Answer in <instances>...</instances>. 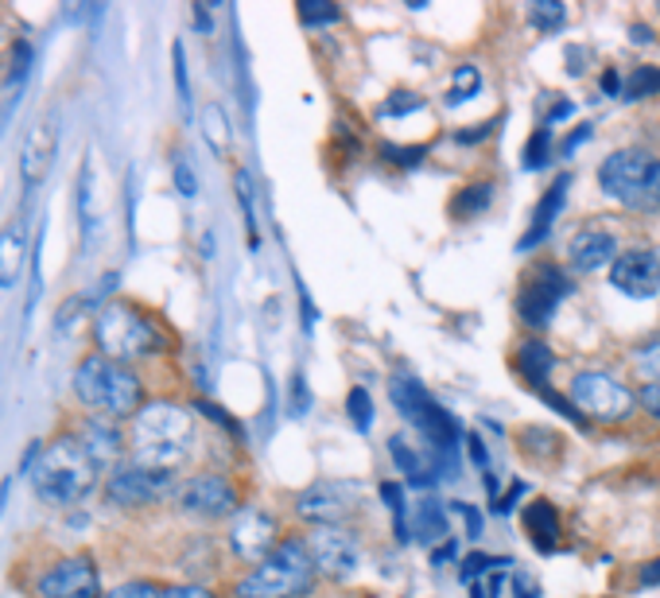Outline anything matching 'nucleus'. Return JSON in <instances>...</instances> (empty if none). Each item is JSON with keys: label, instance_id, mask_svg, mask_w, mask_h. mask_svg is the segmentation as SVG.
<instances>
[{"label": "nucleus", "instance_id": "obj_40", "mask_svg": "<svg viewBox=\"0 0 660 598\" xmlns=\"http://www.w3.org/2000/svg\"><path fill=\"white\" fill-rule=\"evenodd\" d=\"M195 409L202 412V416H210V419H215V424L230 427V432H233V439H241V424L230 416V412H222V409H218V404H210V401H195Z\"/></svg>", "mask_w": 660, "mask_h": 598}, {"label": "nucleus", "instance_id": "obj_49", "mask_svg": "<svg viewBox=\"0 0 660 598\" xmlns=\"http://www.w3.org/2000/svg\"><path fill=\"white\" fill-rule=\"evenodd\" d=\"M455 555H459V544H455V540H443V544H439L436 552H431V564L443 567V564H451Z\"/></svg>", "mask_w": 660, "mask_h": 598}, {"label": "nucleus", "instance_id": "obj_11", "mask_svg": "<svg viewBox=\"0 0 660 598\" xmlns=\"http://www.w3.org/2000/svg\"><path fill=\"white\" fill-rule=\"evenodd\" d=\"M571 296V280L559 265L552 261H541V265H532L524 273V284L517 291V311L529 326H544L552 315H556L559 299Z\"/></svg>", "mask_w": 660, "mask_h": 598}, {"label": "nucleus", "instance_id": "obj_14", "mask_svg": "<svg viewBox=\"0 0 660 598\" xmlns=\"http://www.w3.org/2000/svg\"><path fill=\"white\" fill-rule=\"evenodd\" d=\"M308 548H311V560L323 575L331 579H350L361 564V548H358V537L346 532L343 525H323L308 537Z\"/></svg>", "mask_w": 660, "mask_h": 598}, {"label": "nucleus", "instance_id": "obj_38", "mask_svg": "<svg viewBox=\"0 0 660 598\" xmlns=\"http://www.w3.org/2000/svg\"><path fill=\"white\" fill-rule=\"evenodd\" d=\"M105 598H163V587H155L148 579H129L120 583V587L105 590Z\"/></svg>", "mask_w": 660, "mask_h": 598}, {"label": "nucleus", "instance_id": "obj_45", "mask_svg": "<svg viewBox=\"0 0 660 598\" xmlns=\"http://www.w3.org/2000/svg\"><path fill=\"white\" fill-rule=\"evenodd\" d=\"M494 128H498V120H486L482 128H459L455 140H459V145H478V140H486Z\"/></svg>", "mask_w": 660, "mask_h": 598}, {"label": "nucleus", "instance_id": "obj_29", "mask_svg": "<svg viewBox=\"0 0 660 598\" xmlns=\"http://www.w3.org/2000/svg\"><path fill=\"white\" fill-rule=\"evenodd\" d=\"M660 90V70L657 67H634L622 82V97L626 102H641V97L657 94Z\"/></svg>", "mask_w": 660, "mask_h": 598}, {"label": "nucleus", "instance_id": "obj_22", "mask_svg": "<svg viewBox=\"0 0 660 598\" xmlns=\"http://www.w3.org/2000/svg\"><path fill=\"white\" fill-rule=\"evenodd\" d=\"M408 532L412 540H424V544H436V540H447V513L439 505V497H416L408 509Z\"/></svg>", "mask_w": 660, "mask_h": 598}, {"label": "nucleus", "instance_id": "obj_20", "mask_svg": "<svg viewBox=\"0 0 660 598\" xmlns=\"http://www.w3.org/2000/svg\"><path fill=\"white\" fill-rule=\"evenodd\" d=\"M27 265V222L24 218H9L0 226V288H16Z\"/></svg>", "mask_w": 660, "mask_h": 598}, {"label": "nucleus", "instance_id": "obj_43", "mask_svg": "<svg viewBox=\"0 0 660 598\" xmlns=\"http://www.w3.org/2000/svg\"><path fill=\"white\" fill-rule=\"evenodd\" d=\"M175 187H180V195L195 198L198 180H195V171H190V163H187V160H175Z\"/></svg>", "mask_w": 660, "mask_h": 598}, {"label": "nucleus", "instance_id": "obj_25", "mask_svg": "<svg viewBox=\"0 0 660 598\" xmlns=\"http://www.w3.org/2000/svg\"><path fill=\"white\" fill-rule=\"evenodd\" d=\"M389 455L396 459V467H401V474L412 482V486H431V482H436V470H428L431 462L424 459L412 444H404V436L389 439Z\"/></svg>", "mask_w": 660, "mask_h": 598}, {"label": "nucleus", "instance_id": "obj_30", "mask_svg": "<svg viewBox=\"0 0 660 598\" xmlns=\"http://www.w3.org/2000/svg\"><path fill=\"white\" fill-rule=\"evenodd\" d=\"M478 85H482V70L474 67V62H463V67H455V78H451V94H447V105L471 102V97L478 94Z\"/></svg>", "mask_w": 660, "mask_h": 598}, {"label": "nucleus", "instance_id": "obj_51", "mask_svg": "<svg viewBox=\"0 0 660 598\" xmlns=\"http://www.w3.org/2000/svg\"><path fill=\"white\" fill-rule=\"evenodd\" d=\"M536 595H541L536 579L532 575H517V598H536Z\"/></svg>", "mask_w": 660, "mask_h": 598}, {"label": "nucleus", "instance_id": "obj_6", "mask_svg": "<svg viewBox=\"0 0 660 598\" xmlns=\"http://www.w3.org/2000/svg\"><path fill=\"white\" fill-rule=\"evenodd\" d=\"M599 187L617 206L637 214L660 210V160L645 148H622L599 168Z\"/></svg>", "mask_w": 660, "mask_h": 598}, {"label": "nucleus", "instance_id": "obj_37", "mask_svg": "<svg viewBox=\"0 0 660 598\" xmlns=\"http://www.w3.org/2000/svg\"><path fill=\"white\" fill-rule=\"evenodd\" d=\"M634 366H637V373H641V377H649V381H660V334H657V338L645 342V346H637Z\"/></svg>", "mask_w": 660, "mask_h": 598}, {"label": "nucleus", "instance_id": "obj_9", "mask_svg": "<svg viewBox=\"0 0 660 598\" xmlns=\"http://www.w3.org/2000/svg\"><path fill=\"white\" fill-rule=\"evenodd\" d=\"M637 396L629 393L626 384L617 381V377L602 373V369H583V373L571 377V404L583 416H594L602 424H617V419H626L634 412Z\"/></svg>", "mask_w": 660, "mask_h": 598}, {"label": "nucleus", "instance_id": "obj_15", "mask_svg": "<svg viewBox=\"0 0 660 598\" xmlns=\"http://www.w3.org/2000/svg\"><path fill=\"white\" fill-rule=\"evenodd\" d=\"M358 486H346V482H315L311 490H303L296 509L308 525L323 529V525H343L354 509H358Z\"/></svg>", "mask_w": 660, "mask_h": 598}, {"label": "nucleus", "instance_id": "obj_1", "mask_svg": "<svg viewBox=\"0 0 660 598\" xmlns=\"http://www.w3.org/2000/svg\"><path fill=\"white\" fill-rule=\"evenodd\" d=\"M24 470L27 482H32V494L51 509H74L105 482V470L90 459V451L78 444L70 427L55 432L47 444H35L27 451Z\"/></svg>", "mask_w": 660, "mask_h": 598}, {"label": "nucleus", "instance_id": "obj_46", "mask_svg": "<svg viewBox=\"0 0 660 598\" xmlns=\"http://www.w3.org/2000/svg\"><path fill=\"white\" fill-rule=\"evenodd\" d=\"M451 509H455V513H463V521H466V532H471V537H482V513L474 509V505H466V502H455V505H451Z\"/></svg>", "mask_w": 660, "mask_h": 598}, {"label": "nucleus", "instance_id": "obj_21", "mask_svg": "<svg viewBox=\"0 0 660 598\" xmlns=\"http://www.w3.org/2000/svg\"><path fill=\"white\" fill-rule=\"evenodd\" d=\"M567 187H571V175H559V180L541 195V203H536V210H532V230L524 233L521 245H517L521 253H532V249L548 238L552 222H556L559 210H564V203H567Z\"/></svg>", "mask_w": 660, "mask_h": 598}, {"label": "nucleus", "instance_id": "obj_10", "mask_svg": "<svg viewBox=\"0 0 660 598\" xmlns=\"http://www.w3.org/2000/svg\"><path fill=\"white\" fill-rule=\"evenodd\" d=\"M35 595L39 598H105L102 572L90 552H67L39 572L35 579Z\"/></svg>", "mask_w": 660, "mask_h": 598}, {"label": "nucleus", "instance_id": "obj_50", "mask_svg": "<svg viewBox=\"0 0 660 598\" xmlns=\"http://www.w3.org/2000/svg\"><path fill=\"white\" fill-rule=\"evenodd\" d=\"M571 113H575V105L571 102H556V105H552V113H548V117H544V125H559V120H567V117H571Z\"/></svg>", "mask_w": 660, "mask_h": 598}, {"label": "nucleus", "instance_id": "obj_33", "mask_svg": "<svg viewBox=\"0 0 660 598\" xmlns=\"http://www.w3.org/2000/svg\"><path fill=\"white\" fill-rule=\"evenodd\" d=\"M300 20L308 27L338 24V20H343V9H338V4H326V0H300Z\"/></svg>", "mask_w": 660, "mask_h": 598}, {"label": "nucleus", "instance_id": "obj_2", "mask_svg": "<svg viewBox=\"0 0 660 598\" xmlns=\"http://www.w3.org/2000/svg\"><path fill=\"white\" fill-rule=\"evenodd\" d=\"M70 389H74L78 409L86 416H102L113 424H132L140 416V409L148 404L144 381L132 366L125 361H113L105 354H86V358L74 366L70 377Z\"/></svg>", "mask_w": 660, "mask_h": 598}, {"label": "nucleus", "instance_id": "obj_3", "mask_svg": "<svg viewBox=\"0 0 660 598\" xmlns=\"http://www.w3.org/2000/svg\"><path fill=\"white\" fill-rule=\"evenodd\" d=\"M195 439L198 427L190 409L175 401H148L129 424V459L140 467L180 474V467H187V459L195 455Z\"/></svg>", "mask_w": 660, "mask_h": 598}, {"label": "nucleus", "instance_id": "obj_16", "mask_svg": "<svg viewBox=\"0 0 660 598\" xmlns=\"http://www.w3.org/2000/svg\"><path fill=\"white\" fill-rule=\"evenodd\" d=\"M78 436V444L86 447L90 459L97 462V467L109 474L113 467H120V462L129 459V432L120 424H113V419H102V416H86L82 412V419H78L74 427H70Z\"/></svg>", "mask_w": 660, "mask_h": 598}, {"label": "nucleus", "instance_id": "obj_47", "mask_svg": "<svg viewBox=\"0 0 660 598\" xmlns=\"http://www.w3.org/2000/svg\"><path fill=\"white\" fill-rule=\"evenodd\" d=\"M587 47H567V74H583L587 70Z\"/></svg>", "mask_w": 660, "mask_h": 598}, {"label": "nucleus", "instance_id": "obj_44", "mask_svg": "<svg viewBox=\"0 0 660 598\" xmlns=\"http://www.w3.org/2000/svg\"><path fill=\"white\" fill-rule=\"evenodd\" d=\"M466 451H471L474 467H478V470H489V455H486V444H482L478 432H466Z\"/></svg>", "mask_w": 660, "mask_h": 598}, {"label": "nucleus", "instance_id": "obj_31", "mask_svg": "<svg viewBox=\"0 0 660 598\" xmlns=\"http://www.w3.org/2000/svg\"><path fill=\"white\" fill-rule=\"evenodd\" d=\"M498 567H513V560H509V555H486V552H471L463 560V572H459V579L466 583V587H474V583L482 579V575L486 572H498Z\"/></svg>", "mask_w": 660, "mask_h": 598}, {"label": "nucleus", "instance_id": "obj_28", "mask_svg": "<svg viewBox=\"0 0 660 598\" xmlns=\"http://www.w3.org/2000/svg\"><path fill=\"white\" fill-rule=\"evenodd\" d=\"M529 20H532V27H536V32L552 35V32H559V27L567 24V9L559 4V0H532Z\"/></svg>", "mask_w": 660, "mask_h": 598}, {"label": "nucleus", "instance_id": "obj_48", "mask_svg": "<svg viewBox=\"0 0 660 598\" xmlns=\"http://www.w3.org/2000/svg\"><path fill=\"white\" fill-rule=\"evenodd\" d=\"M292 412L296 416H303L308 412V384H303V373H296V381H292Z\"/></svg>", "mask_w": 660, "mask_h": 598}, {"label": "nucleus", "instance_id": "obj_56", "mask_svg": "<svg viewBox=\"0 0 660 598\" xmlns=\"http://www.w3.org/2000/svg\"><path fill=\"white\" fill-rule=\"evenodd\" d=\"M591 133H594V125H583V128H579V133H571V140H567V145H564V152H575V148L583 145V140L591 137Z\"/></svg>", "mask_w": 660, "mask_h": 598}, {"label": "nucleus", "instance_id": "obj_54", "mask_svg": "<svg viewBox=\"0 0 660 598\" xmlns=\"http://www.w3.org/2000/svg\"><path fill=\"white\" fill-rule=\"evenodd\" d=\"M175 78H180V94L187 97V67H183V47L175 43Z\"/></svg>", "mask_w": 660, "mask_h": 598}, {"label": "nucleus", "instance_id": "obj_36", "mask_svg": "<svg viewBox=\"0 0 660 598\" xmlns=\"http://www.w3.org/2000/svg\"><path fill=\"white\" fill-rule=\"evenodd\" d=\"M346 412H350V419L358 424V432H369V424H373V401H369V393L361 384L346 393Z\"/></svg>", "mask_w": 660, "mask_h": 598}, {"label": "nucleus", "instance_id": "obj_13", "mask_svg": "<svg viewBox=\"0 0 660 598\" xmlns=\"http://www.w3.org/2000/svg\"><path fill=\"white\" fill-rule=\"evenodd\" d=\"M183 513L190 517H206V521H222L238 513V490L222 474H195V479L180 482V494H175Z\"/></svg>", "mask_w": 660, "mask_h": 598}, {"label": "nucleus", "instance_id": "obj_19", "mask_svg": "<svg viewBox=\"0 0 660 598\" xmlns=\"http://www.w3.org/2000/svg\"><path fill=\"white\" fill-rule=\"evenodd\" d=\"M567 261H571L575 273H599V268L617 261V238L602 226H587L567 245Z\"/></svg>", "mask_w": 660, "mask_h": 598}, {"label": "nucleus", "instance_id": "obj_26", "mask_svg": "<svg viewBox=\"0 0 660 598\" xmlns=\"http://www.w3.org/2000/svg\"><path fill=\"white\" fill-rule=\"evenodd\" d=\"M494 203V183H474V187H463L455 198H451V218H478L486 206Z\"/></svg>", "mask_w": 660, "mask_h": 598}, {"label": "nucleus", "instance_id": "obj_24", "mask_svg": "<svg viewBox=\"0 0 660 598\" xmlns=\"http://www.w3.org/2000/svg\"><path fill=\"white\" fill-rule=\"evenodd\" d=\"M513 366H517V373H521L524 381L532 384V389H548V377H552V366H556V354H552L544 342L529 338V342H521V350H517Z\"/></svg>", "mask_w": 660, "mask_h": 598}, {"label": "nucleus", "instance_id": "obj_5", "mask_svg": "<svg viewBox=\"0 0 660 598\" xmlns=\"http://www.w3.org/2000/svg\"><path fill=\"white\" fill-rule=\"evenodd\" d=\"M315 575L319 567L311 560L308 540L288 537L276 544L268 560H260L233 583V598H303L315 587Z\"/></svg>", "mask_w": 660, "mask_h": 598}, {"label": "nucleus", "instance_id": "obj_8", "mask_svg": "<svg viewBox=\"0 0 660 598\" xmlns=\"http://www.w3.org/2000/svg\"><path fill=\"white\" fill-rule=\"evenodd\" d=\"M102 494L109 505L117 509H152V505L167 502V497L180 494V474L172 470H155V467H140V462L125 459L120 467H113L102 482Z\"/></svg>", "mask_w": 660, "mask_h": 598}, {"label": "nucleus", "instance_id": "obj_41", "mask_svg": "<svg viewBox=\"0 0 660 598\" xmlns=\"http://www.w3.org/2000/svg\"><path fill=\"white\" fill-rule=\"evenodd\" d=\"M381 152H385L393 163H401V168H416V163L424 160V148H396V145H381Z\"/></svg>", "mask_w": 660, "mask_h": 598}, {"label": "nucleus", "instance_id": "obj_57", "mask_svg": "<svg viewBox=\"0 0 660 598\" xmlns=\"http://www.w3.org/2000/svg\"><path fill=\"white\" fill-rule=\"evenodd\" d=\"M195 20H198V32H202V35H210V32H215V24H210V16H206V9H202V4H195Z\"/></svg>", "mask_w": 660, "mask_h": 598}, {"label": "nucleus", "instance_id": "obj_34", "mask_svg": "<svg viewBox=\"0 0 660 598\" xmlns=\"http://www.w3.org/2000/svg\"><path fill=\"white\" fill-rule=\"evenodd\" d=\"M424 110V97L420 94H412V90H393V94L381 102V117H404V113H416Z\"/></svg>", "mask_w": 660, "mask_h": 598}, {"label": "nucleus", "instance_id": "obj_17", "mask_svg": "<svg viewBox=\"0 0 660 598\" xmlns=\"http://www.w3.org/2000/svg\"><path fill=\"white\" fill-rule=\"evenodd\" d=\"M610 284L629 299H649L660 291V253L657 249H626L610 265Z\"/></svg>", "mask_w": 660, "mask_h": 598}, {"label": "nucleus", "instance_id": "obj_12", "mask_svg": "<svg viewBox=\"0 0 660 598\" xmlns=\"http://www.w3.org/2000/svg\"><path fill=\"white\" fill-rule=\"evenodd\" d=\"M230 552L238 555L241 564H253L257 567L260 560L276 552L280 544V532H276V517L260 505H241L238 513L230 517Z\"/></svg>", "mask_w": 660, "mask_h": 598}, {"label": "nucleus", "instance_id": "obj_35", "mask_svg": "<svg viewBox=\"0 0 660 598\" xmlns=\"http://www.w3.org/2000/svg\"><path fill=\"white\" fill-rule=\"evenodd\" d=\"M233 183H238L241 210H245V222H250V245L257 249V210H253V180H250V171H238V175H233Z\"/></svg>", "mask_w": 660, "mask_h": 598}, {"label": "nucleus", "instance_id": "obj_39", "mask_svg": "<svg viewBox=\"0 0 660 598\" xmlns=\"http://www.w3.org/2000/svg\"><path fill=\"white\" fill-rule=\"evenodd\" d=\"M163 598H218L206 583H172L163 587Z\"/></svg>", "mask_w": 660, "mask_h": 598}, {"label": "nucleus", "instance_id": "obj_4", "mask_svg": "<svg viewBox=\"0 0 660 598\" xmlns=\"http://www.w3.org/2000/svg\"><path fill=\"white\" fill-rule=\"evenodd\" d=\"M94 350L113 361H144L155 354L172 350V334L163 331V323L148 308H140L137 299H105L94 311Z\"/></svg>", "mask_w": 660, "mask_h": 598}, {"label": "nucleus", "instance_id": "obj_27", "mask_svg": "<svg viewBox=\"0 0 660 598\" xmlns=\"http://www.w3.org/2000/svg\"><path fill=\"white\" fill-rule=\"evenodd\" d=\"M202 137L215 152H230V117L218 102L202 105Z\"/></svg>", "mask_w": 660, "mask_h": 598}, {"label": "nucleus", "instance_id": "obj_32", "mask_svg": "<svg viewBox=\"0 0 660 598\" xmlns=\"http://www.w3.org/2000/svg\"><path fill=\"white\" fill-rule=\"evenodd\" d=\"M552 163V128L541 125L524 145V171H541Z\"/></svg>", "mask_w": 660, "mask_h": 598}, {"label": "nucleus", "instance_id": "obj_18", "mask_svg": "<svg viewBox=\"0 0 660 598\" xmlns=\"http://www.w3.org/2000/svg\"><path fill=\"white\" fill-rule=\"evenodd\" d=\"M55 148H59V128L47 117H39L27 128L24 148H20V180H24V187H39L47 180V171L55 163Z\"/></svg>", "mask_w": 660, "mask_h": 598}, {"label": "nucleus", "instance_id": "obj_42", "mask_svg": "<svg viewBox=\"0 0 660 598\" xmlns=\"http://www.w3.org/2000/svg\"><path fill=\"white\" fill-rule=\"evenodd\" d=\"M637 404H641V412L645 416H652V419H660V381H649L637 393Z\"/></svg>", "mask_w": 660, "mask_h": 598}, {"label": "nucleus", "instance_id": "obj_52", "mask_svg": "<svg viewBox=\"0 0 660 598\" xmlns=\"http://www.w3.org/2000/svg\"><path fill=\"white\" fill-rule=\"evenodd\" d=\"M637 579H641V587H652V583H660V555L641 567V575H637Z\"/></svg>", "mask_w": 660, "mask_h": 598}, {"label": "nucleus", "instance_id": "obj_23", "mask_svg": "<svg viewBox=\"0 0 660 598\" xmlns=\"http://www.w3.org/2000/svg\"><path fill=\"white\" fill-rule=\"evenodd\" d=\"M524 532H529V540L541 552H552L559 540V513L552 502H544V497H536V502H529V509H524Z\"/></svg>", "mask_w": 660, "mask_h": 598}, {"label": "nucleus", "instance_id": "obj_53", "mask_svg": "<svg viewBox=\"0 0 660 598\" xmlns=\"http://www.w3.org/2000/svg\"><path fill=\"white\" fill-rule=\"evenodd\" d=\"M602 94L622 97V78H617V70H606V74H602Z\"/></svg>", "mask_w": 660, "mask_h": 598}, {"label": "nucleus", "instance_id": "obj_7", "mask_svg": "<svg viewBox=\"0 0 660 598\" xmlns=\"http://www.w3.org/2000/svg\"><path fill=\"white\" fill-rule=\"evenodd\" d=\"M389 401H393V409L401 412L420 436H428L431 444H436V459L439 455H443V459H455L459 424L451 419V412L439 409L436 396H431L416 377L396 373L393 381H389Z\"/></svg>", "mask_w": 660, "mask_h": 598}, {"label": "nucleus", "instance_id": "obj_55", "mask_svg": "<svg viewBox=\"0 0 660 598\" xmlns=\"http://www.w3.org/2000/svg\"><path fill=\"white\" fill-rule=\"evenodd\" d=\"M521 494H524V486H521V482H517V486L509 490V494L501 497V502H494V509H498V513H509V509H513V502H517V497H521Z\"/></svg>", "mask_w": 660, "mask_h": 598}, {"label": "nucleus", "instance_id": "obj_58", "mask_svg": "<svg viewBox=\"0 0 660 598\" xmlns=\"http://www.w3.org/2000/svg\"><path fill=\"white\" fill-rule=\"evenodd\" d=\"M629 35H634V43H649L652 39V32L645 24H634V27H629Z\"/></svg>", "mask_w": 660, "mask_h": 598}]
</instances>
